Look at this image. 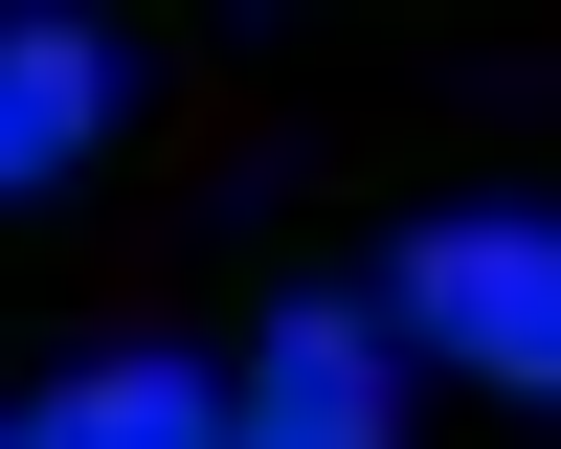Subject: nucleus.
<instances>
[{
  "mask_svg": "<svg viewBox=\"0 0 561 449\" xmlns=\"http://www.w3.org/2000/svg\"><path fill=\"white\" fill-rule=\"evenodd\" d=\"M0 449H225V404L180 382V359H68V382H45Z\"/></svg>",
  "mask_w": 561,
  "mask_h": 449,
  "instance_id": "nucleus-4",
  "label": "nucleus"
},
{
  "mask_svg": "<svg viewBox=\"0 0 561 449\" xmlns=\"http://www.w3.org/2000/svg\"><path fill=\"white\" fill-rule=\"evenodd\" d=\"M113 23H0V203H23V180H68L90 135H113Z\"/></svg>",
  "mask_w": 561,
  "mask_h": 449,
  "instance_id": "nucleus-3",
  "label": "nucleus"
},
{
  "mask_svg": "<svg viewBox=\"0 0 561 449\" xmlns=\"http://www.w3.org/2000/svg\"><path fill=\"white\" fill-rule=\"evenodd\" d=\"M382 337H427V359H472V382L561 404V225H404Z\"/></svg>",
  "mask_w": 561,
  "mask_h": 449,
  "instance_id": "nucleus-1",
  "label": "nucleus"
},
{
  "mask_svg": "<svg viewBox=\"0 0 561 449\" xmlns=\"http://www.w3.org/2000/svg\"><path fill=\"white\" fill-rule=\"evenodd\" d=\"M225 449H404V337L382 314H270V359H248V404H225Z\"/></svg>",
  "mask_w": 561,
  "mask_h": 449,
  "instance_id": "nucleus-2",
  "label": "nucleus"
}]
</instances>
